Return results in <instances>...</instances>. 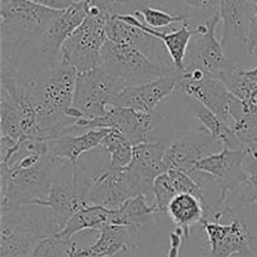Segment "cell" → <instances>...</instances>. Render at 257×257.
<instances>
[{
  "label": "cell",
  "mask_w": 257,
  "mask_h": 257,
  "mask_svg": "<svg viewBox=\"0 0 257 257\" xmlns=\"http://www.w3.org/2000/svg\"><path fill=\"white\" fill-rule=\"evenodd\" d=\"M231 115L233 119V132L243 147L257 145V112L246 113L238 99L233 104Z\"/></svg>",
  "instance_id": "f1b7e54d"
},
{
  "label": "cell",
  "mask_w": 257,
  "mask_h": 257,
  "mask_svg": "<svg viewBox=\"0 0 257 257\" xmlns=\"http://www.w3.org/2000/svg\"><path fill=\"white\" fill-rule=\"evenodd\" d=\"M118 18L123 20V22L128 23V24L133 25L136 28H140V29L145 30V32H147L152 37L160 39L163 43V45H165L166 50H167V54L170 57L173 67L176 68L177 72H182L188 44H190V40L193 37V34L197 32L196 25H192L191 23H185L178 29L172 30L170 33H165L147 27L140 18H137L133 14L119 15Z\"/></svg>",
  "instance_id": "ffe728a7"
},
{
  "label": "cell",
  "mask_w": 257,
  "mask_h": 257,
  "mask_svg": "<svg viewBox=\"0 0 257 257\" xmlns=\"http://www.w3.org/2000/svg\"><path fill=\"white\" fill-rule=\"evenodd\" d=\"M167 173L170 175L177 195H192L197 197L201 202L205 203V196H203L202 188L191 176L178 170H170L167 171Z\"/></svg>",
  "instance_id": "d6a6232c"
},
{
  "label": "cell",
  "mask_w": 257,
  "mask_h": 257,
  "mask_svg": "<svg viewBox=\"0 0 257 257\" xmlns=\"http://www.w3.org/2000/svg\"><path fill=\"white\" fill-rule=\"evenodd\" d=\"M133 15L136 17L142 18V22L145 23L147 27L152 28V29L160 30L162 28H167L170 25L175 24V23H180L181 25L185 23H190V17L188 14H171V13L166 12L162 8L158 5H143L140 7Z\"/></svg>",
  "instance_id": "4dcf8cb0"
},
{
  "label": "cell",
  "mask_w": 257,
  "mask_h": 257,
  "mask_svg": "<svg viewBox=\"0 0 257 257\" xmlns=\"http://www.w3.org/2000/svg\"><path fill=\"white\" fill-rule=\"evenodd\" d=\"M250 250L257 253V233H253L250 238Z\"/></svg>",
  "instance_id": "74e56055"
},
{
  "label": "cell",
  "mask_w": 257,
  "mask_h": 257,
  "mask_svg": "<svg viewBox=\"0 0 257 257\" xmlns=\"http://www.w3.org/2000/svg\"><path fill=\"white\" fill-rule=\"evenodd\" d=\"M256 7L248 0H220L218 14L222 23L221 44L226 55L236 63V55L248 54V28Z\"/></svg>",
  "instance_id": "4fadbf2b"
},
{
  "label": "cell",
  "mask_w": 257,
  "mask_h": 257,
  "mask_svg": "<svg viewBox=\"0 0 257 257\" xmlns=\"http://www.w3.org/2000/svg\"><path fill=\"white\" fill-rule=\"evenodd\" d=\"M190 113L203 125L205 131L213 138V141L222 146V148H228V150L245 148L237 140L232 128L222 118L211 112L202 103L191 99Z\"/></svg>",
  "instance_id": "d4e9b609"
},
{
  "label": "cell",
  "mask_w": 257,
  "mask_h": 257,
  "mask_svg": "<svg viewBox=\"0 0 257 257\" xmlns=\"http://www.w3.org/2000/svg\"><path fill=\"white\" fill-rule=\"evenodd\" d=\"M167 215L183 232L185 240H190L191 227L202 222L205 218V207L197 197L192 195H177L168 206Z\"/></svg>",
  "instance_id": "484cf974"
},
{
  "label": "cell",
  "mask_w": 257,
  "mask_h": 257,
  "mask_svg": "<svg viewBox=\"0 0 257 257\" xmlns=\"http://www.w3.org/2000/svg\"><path fill=\"white\" fill-rule=\"evenodd\" d=\"M240 256L241 257H257V253L252 252L251 250H247V251H245V252L240 253Z\"/></svg>",
  "instance_id": "f35d334b"
},
{
  "label": "cell",
  "mask_w": 257,
  "mask_h": 257,
  "mask_svg": "<svg viewBox=\"0 0 257 257\" xmlns=\"http://www.w3.org/2000/svg\"><path fill=\"white\" fill-rule=\"evenodd\" d=\"M112 211L100 206H85L78 211L69 220L63 231L57 237L62 240H73L75 235L84 231H98L99 232L105 226L110 225Z\"/></svg>",
  "instance_id": "4316f807"
},
{
  "label": "cell",
  "mask_w": 257,
  "mask_h": 257,
  "mask_svg": "<svg viewBox=\"0 0 257 257\" xmlns=\"http://www.w3.org/2000/svg\"><path fill=\"white\" fill-rule=\"evenodd\" d=\"M218 79L238 99L243 112H257V67L251 69L237 67L231 72L222 73Z\"/></svg>",
  "instance_id": "603a6c76"
},
{
  "label": "cell",
  "mask_w": 257,
  "mask_h": 257,
  "mask_svg": "<svg viewBox=\"0 0 257 257\" xmlns=\"http://www.w3.org/2000/svg\"><path fill=\"white\" fill-rule=\"evenodd\" d=\"M78 72L60 57L34 77L18 80L27 87L28 94L38 112V140L52 141L72 136L78 119L67 114L73 107Z\"/></svg>",
  "instance_id": "6da1fadb"
},
{
  "label": "cell",
  "mask_w": 257,
  "mask_h": 257,
  "mask_svg": "<svg viewBox=\"0 0 257 257\" xmlns=\"http://www.w3.org/2000/svg\"><path fill=\"white\" fill-rule=\"evenodd\" d=\"M112 130H93L78 136H64L48 141V155L72 167L79 165V157L100 146Z\"/></svg>",
  "instance_id": "44dd1931"
},
{
  "label": "cell",
  "mask_w": 257,
  "mask_h": 257,
  "mask_svg": "<svg viewBox=\"0 0 257 257\" xmlns=\"http://www.w3.org/2000/svg\"><path fill=\"white\" fill-rule=\"evenodd\" d=\"M232 257H241L240 255H235V256H232Z\"/></svg>",
  "instance_id": "60d3db41"
},
{
  "label": "cell",
  "mask_w": 257,
  "mask_h": 257,
  "mask_svg": "<svg viewBox=\"0 0 257 257\" xmlns=\"http://www.w3.org/2000/svg\"><path fill=\"white\" fill-rule=\"evenodd\" d=\"M176 92L185 93L191 99L202 103L211 112L222 118L231 128L233 127L231 110L236 98L218 78L203 70H182L177 74Z\"/></svg>",
  "instance_id": "8fae6325"
},
{
  "label": "cell",
  "mask_w": 257,
  "mask_h": 257,
  "mask_svg": "<svg viewBox=\"0 0 257 257\" xmlns=\"http://www.w3.org/2000/svg\"><path fill=\"white\" fill-rule=\"evenodd\" d=\"M161 122L157 113H141L125 107H112L104 115L94 119H79L73 127L72 136L93 130H112L124 136L133 146L150 142V135Z\"/></svg>",
  "instance_id": "ba28073f"
},
{
  "label": "cell",
  "mask_w": 257,
  "mask_h": 257,
  "mask_svg": "<svg viewBox=\"0 0 257 257\" xmlns=\"http://www.w3.org/2000/svg\"><path fill=\"white\" fill-rule=\"evenodd\" d=\"M188 7L200 12L216 13L220 7V0H185Z\"/></svg>",
  "instance_id": "d590c367"
},
{
  "label": "cell",
  "mask_w": 257,
  "mask_h": 257,
  "mask_svg": "<svg viewBox=\"0 0 257 257\" xmlns=\"http://www.w3.org/2000/svg\"><path fill=\"white\" fill-rule=\"evenodd\" d=\"M221 23L218 10L210 15L203 24L196 25L197 32L191 38L186 53L183 70H203L218 78L222 73L231 72L238 67L226 55L216 29Z\"/></svg>",
  "instance_id": "52a82bcc"
},
{
  "label": "cell",
  "mask_w": 257,
  "mask_h": 257,
  "mask_svg": "<svg viewBox=\"0 0 257 257\" xmlns=\"http://www.w3.org/2000/svg\"><path fill=\"white\" fill-rule=\"evenodd\" d=\"M27 2L40 5V7L49 8V9L64 10L67 9V8L72 7L75 3L82 2V0H27Z\"/></svg>",
  "instance_id": "e575fe53"
},
{
  "label": "cell",
  "mask_w": 257,
  "mask_h": 257,
  "mask_svg": "<svg viewBox=\"0 0 257 257\" xmlns=\"http://www.w3.org/2000/svg\"><path fill=\"white\" fill-rule=\"evenodd\" d=\"M177 196L170 175L167 172L158 176L153 186V206L157 208L158 213H167L171 201Z\"/></svg>",
  "instance_id": "1f68e13d"
},
{
  "label": "cell",
  "mask_w": 257,
  "mask_h": 257,
  "mask_svg": "<svg viewBox=\"0 0 257 257\" xmlns=\"http://www.w3.org/2000/svg\"><path fill=\"white\" fill-rule=\"evenodd\" d=\"M108 20L87 15L80 27L65 40L60 57L78 73L90 72L102 65V48L107 42L105 24Z\"/></svg>",
  "instance_id": "9c48e42d"
},
{
  "label": "cell",
  "mask_w": 257,
  "mask_h": 257,
  "mask_svg": "<svg viewBox=\"0 0 257 257\" xmlns=\"http://www.w3.org/2000/svg\"><path fill=\"white\" fill-rule=\"evenodd\" d=\"M177 73L165 75L147 84L127 87L114 102V107H125L141 113H155L157 105L163 99L176 92Z\"/></svg>",
  "instance_id": "d6986e66"
},
{
  "label": "cell",
  "mask_w": 257,
  "mask_h": 257,
  "mask_svg": "<svg viewBox=\"0 0 257 257\" xmlns=\"http://www.w3.org/2000/svg\"><path fill=\"white\" fill-rule=\"evenodd\" d=\"M70 257H112L120 252H132L138 238L124 226L108 225L99 231L97 241L90 246H80L74 240H64Z\"/></svg>",
  "instance_id": "e0dca14e"
},
{
  "label": "cell",
  "mask_w": 257,
  "mask_h": 257,
  "mask_svg": "<svg viewBox=\"0 0 257 257\" xmlns=\"http://www.w3.org/2000/svg\"><path fill=\"white\" fill-rule=\"evenodd\" d=\"M245 153V148L242 150L222 148L220 152L206 156L196 165V171L210 175L217 182L220 188V201L216 212L220 211L230 196L237 192L241 186L247 183V177L242 170Z\"/></svg>",
  "instance_id": "7c38bea8"
},
{
  "label": "cell",
  "mask_w": 257,
  "mask_h": 257,
  "mask_svg": "<svg viewBox=\"0 0 257 257\" xmlns=\"http://www.w3.org/2000/svg\"><path fill=\"white\" fill-rule=\"evenodd\" d=\"M59 161L49 155L28 168L0 167V206L37 205L48 197Z\"/></svg>",
  "instance_id": "277c9868"
},
{
  "label": "cell",
  "mask_w": 257,
  "mask_h": 257,
  "mask_svg": "<svg viewBox=\"0 0 257 257\" xmlns=\"http://www.w3.org/2000/svg\"><path fill=\"white\" fill-rule=\"evenodd\" d=\"M98 148L109 155V165H108L107 170H124L132 163L135 146L119 132L110 131Z\"/></svg>",
  "instance_id": "83f0119b"
},
{
  "label": "cell",
  "mask_w": 257,
  "mask_h": 257,
  "mask_svg": "<svg viewBox=\"0 0 257 257\" xmlns=\"http://www.w3.org/2000/svg\"><path fill=\"white\" fill-rule=\"evenodd\" d=\"M60 12L27 0H0L2 72L18 67Z\"/></svg>",
  "instance_id": "7a4b0ae2"
},
{
  "label": "cell",
  "mask_w": 257,
  "mask_h": 257,
  "mask_svg": "<svg viewBox=\"0 0 257 257\" xmlns=\"http://www.w3.org/2000/svg\"><path fill=\"white\" fill-rule=\"evenodd\" d=\"M253 57V62H255V67H257V47L253 49L252 54H251Z\"/></svg>",
  "instance_id": "ab89813d"
},
{
  "label": "cell",
  "mask_w": 257,
  "mask_h": 257,
  "mask_svg": "<svg viewBox=\"0 0 257 257\" xmlns=\"http://www.w3.org/2000/svg\"><path fill=\"white\" fill-rule=\"evenodd\" d=\"M140 196L127 170L109 171L94 177L88 193V205L100 206L107 210H119L128 200Z\"/></svg>",
  "instance_id": "2e32d148"
},
{
  "label": "cell",
  "mask_w": 257,
  "mask_h": 257,
  "mask_svg": "<svg viewBox=\"0 0 257 257\" xmlns=\"http://www.w3.org/2000/svg\"><path fill=\"white\" fill-rule=\"evenodd\" d=\"M166 150L167 148L162 142H147L135 146L132 163L125 168L140 196H145L152 205L156 178L166 172L163 166Z\"/></svg>",
  "instance_id": "5bb4252c"
},
{
  "label": "cell",
  "mask_w": 257,
  "mask_h": 257,
  "mask_svg": "<svg viewBox=\"0 0 257 257\" xmlns=\"http://www.w3.org/2000/svg\"><path fill=\"white\" fill-rule=\"evenodd\" d=\"M201 225L210 246L205 257H232L250 250L252 233L242 217L233 218L228 225L207 220H202Z\"/></svg>",
  "instance_id": "9a60e30c"
},
{
  "label": "cell",
  "mask_w": 257,
  "mask_h": 257,
  "mask_svg": "<svg viewBox=\"0 0 257 257\" xmlns=\"http://www.w3.org/2000/svg\"><path fill=\"white\" fill-rule=\"evenodd\" d=\"M125 88L124 80L109 74L102 67L78 73L73 108L80 119L102 117L114 107L115 99Z\"/></svg>",
  "instance_id": "8992f818"
},
{
  "label": "cell",
  "mask_w": 257,
  "mask_h": 257,
  "mask_svg": "<svg viewBox=\"0 0 257 257\" xmlns=\"http://www.w3.org/2000/svg\"><path fill=\"white\" fill-rule=\"evenodd\" d=\"M245 150L242 170L247 177L248 185L253 186L257 190V145L246 146Z\"/></svg>",
  "instance_id": "836d02e7"
},
{
  "label": "cell",
  "mask_w": 257,
  "mask_h": 257,
  "mask_svg": "<svg viewBox=\"0 0 257 257\" xmlns=\"http://www.w3.org/2000/svg\"><path fill=\"white\" fill-rule=\"evenodd\" d=\"M93 182L94 177L79 163L72 167L70 180H55L48 197L37 205L44 206L52 211L62 232L70 218L78 211L88 206V193Z\"/></svg>",
  "instance_id": "30bf717a"
},
{
  "label": "cell",
  "mask_w": 257,
  "mask_h": 257,
  "mask_svg": "<svg viewBox=\"0 0 257 257\" xmlns=\"http://www.w3.org/2000/svg\"><path fill=\"white\" fill-rule=\"evenodd\" d=\"M59 232L48 207L0 206V257H30L42 241Z\"/></svg>",
  "instance_id": "3957f363"
},
{
  "label": "cell",
  "mask_w": 257,
  "mask_h": 257,
  "mask_svg": "<svg viewBox=\"0 0 257 257\" xmlns=\"http://www.w3.org/2000/svg\"><path fill=\"white\" fill-rule=\"evenodd\" d=\"M0 137H9L15 141L25 137L17 107L4 89L0 94Z\"/></svg>",
  "instance_id": "f546056e"
},
{
  "label": "cell",
  "mask_w": 257,
  "mask_h": 257,
  "mask_svg": "<svg viewBox=\"0 0 257 257\" xmlns=\"http://www.w3.org/2000/svg\"><path fill=\"white\" fill-rule=\"evenodd\" d=\"M105 34H107V39L110 42L115 43V44L130 45V47L137 48L143 54L147 55L150 59L158 63V53L163 49L160 45L161 40L152 37L145 30L123 22L118 17H113L105 24ZM158 64H161V63H158Z\"/></svg>",
  "instance_id": "7402d4cb"
},
{
  "label": "cell",
  "mask_w": 257,
  "mask_h": 257,
  "mask_svg": "<svg viewBox=\"0 0 257 257\" xmlns=\"http://www.w3.org/2000/svg\"><path fill=\"white\" fill-rule=\"evenodd\" d=\"M157 213V208L145 196H137L128 200L119 210L112 211L110 225L128 227L140 241L141 231L151 222L152 216Z\"/></svg>",
  "instance_id": "cb8c5ba5"
},
{
  "label": "cell",
  "mask_w": 257,
  "mask_h": 257,
  "mask_svg": "<svg viewBox=\"0 0 257 257\" xmlns=\"http://www.w3.org/2000/svg\"><path fill=\"white\" fill-rule=\"evenodd\" d=\"M100 58V67L109 74L124 80L127 87L147 84L165 75L177 73L175 68L153 62L137 48L115 44L108 39L103 45Z\"/></svg>",
  "instance_id": "5b68a950"
},
{
  "label": "cell",
  "mask_w": 257,
  "mask_h": 257,
  "mask_svg": "<svg viewBox=\"0 0 257 257\" xmlns=\"http://www.w3.org/2000/svg\"><path fill=\"white\" fill-rule=\"evenodd\" d=\"M215 143L213 138L206 131L180 138L166 150L163 157L166 172L170 170H178L192 177L197 172L196 165L208 156L207 147Z\"/></svg>",
  "instance_id": "ac0fdd59"
},
{
  "label": "cell",
  "mask_w": 257,
  "mask_h": 257,
  "mask_svg": "<svg viewBox=\"0 0 257 257\" xmlns=\"http://www.w3.org/2000/svg\"><path fill=\"white\" fill-rule=\"evenodd\" d=\"M53 245H54V237H49L42 241L30 257H52Z\"/></svg>",
  "instance_id": "8d00e7d4"
}]
</instances>
